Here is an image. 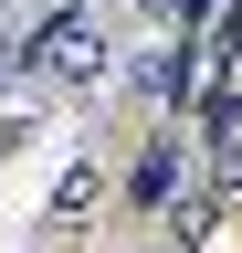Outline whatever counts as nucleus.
Listing matches in <instances>:
<instances>
[{
  "instance_id": "nucleus-1",
  "label": "nucleus",
  "mask_w": 242,
  "mask_h": 253,
  "mask_svg": "<svg viewBox=\"0 0 242 253\" xmlns=\"http://www.w3.org/2000/svg\"><path fill=\"white\" fill-rule=\"evenodd\" d=\"M32 74H42V84H64V95L116 84V21L95 11V0H53V11L32 21Z\"/></svg>"
},
{
  "instance_id": "nucleus-2",
  "label": "nucleus",
  "mask_w": 242,
  "mask_h": 253,
  "mask_svg": "<svg viewBox=\"0 0 242 253\" xmlns=\"http://www.w3.org/2000/svg\"><path fill=\"white\" fill-rule=\"evenodd\" d=\"M190 84H200V42H179V32H158V42L127 53V95L137 106H179Z\"/></svg>"
},
{
  "instance_id": "nucleus-3",
  "label": "nucleus",
  "mask_w": 242,
  "mask_h": 253,
  "mask_svg": "<svg viewBox=\"0 0 242 253\" xmlns=\"http://www.w3.org/2000/svg\"><path fill=\"white\" fill-rule=\"evenodd\" d=\"M179 201H190V148L158 126V137H147V158H137V211H158V221H169Z\"/></svg>"
},
{
  "instance_id": "nucleus-4",
  "label": "nucleus",
  "mask_w": 242,
  "mask_h": 253,
  "mask_svg": "<svg viewBox=\"0 0 242 253\" xmlns=\"http://www.w3.org/2000/svg\"><path fill=\"white\" fill-rule=\"evenodd\" d=\"M95 211H105V169H95V158H74V169L53 179V201H42V221H53V232L74 243V232H84Z\"/></svg>"
}]
</instances>
